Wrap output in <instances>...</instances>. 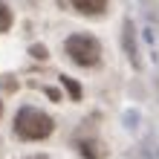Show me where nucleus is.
I'll return each mask as SVG.
<instances>
[{
	"mask_svg": "<svg viewBox=\"0 0 159 159\" xmlns=\"http://www.w3.org/2000/svg\"><path fill=\"white\" fill-rule=\"evenodd\" d=\"M64 52L70 55L78 67H93L101 58V43L93 38V35H70L67 43H64Z\"/></svg>",
	"mask_w": 159,
	"mask_h": 159,
	"instance_id": "nucleus-2",
	"label": "nucleus"
},
{
	"mask_svg": "<svg viewBox=\"0 0 159 159\" xmlns=\"http://www.w3.org/2000/svg\"><path fill=\"white\" fill-rule=\"evenodd\" d=\"M9 23H12V15H9V9L0 3V32H3V29H9Z\"/></svg>",
	"mask_w": 159,
	"mask_h": 159,
	"instance_id": "nucleus-6",
	"label": "nucleus"
},
{
	"mask_svg": "<svg viewBox=\"0 0 159 159\" xmlns=\"http://www.w3.org/2000/svg\"><path fill=\"white\" fill-rule=\"evenodd\" d=\"M125 49L127 55L133 58V67H139V58H136V46H133V26H130V20L125 23Z\"/></svg>",
	"mask_w": 159,
	"mask_h": 159,
	"instance_id": "nucleus-4",
	"label": "nucleus"
},
{
	"mask_svg": "<svg viewBox=\"0 0 159 159\" xmlns=\"http://www.w3.org/2000/svg\"><path fill=\"white\" fill-rule=\"evenodd\" d=\"M52 127V119L38 107H20L15 116V133L20 139H46Z\"/></svg>",
	"mask_w": 159,
	"mask_h": 159,
	"instance_id": "nucleus-1",
	"label": "nucleus"
},
{
	"mask_svg": "<svg viewBox=\"0 0 159 159\" xmlns=\"http://www.w3.org/2000/svg\"><path fill=\"white\" fill-rule=\"evenodd\" d=\"M35 55H38V58H46V49H43V46H35V49H32Z\"/></svg>",
	"mask_w": 159,
	"mask_h": 159,
	"instance_id": "nucleus-7",
	"label": "nucleus"
},
{
	"mask_svg": "<svg viewBox=\"0 0 159 159\" xmlns=\"http://www.w3.org/2000/svg\"><path fill=\"white\" fill-rule=\"evenodd\" d=\"M61 84H64V87L70 90V96H72V98H81V87H78V84L72 81V78H67V75H61Z\"/></svg>",
	"mask_w": 159,
	"mask_h": 159,
	"instance_id": "nucleus-5",
	"label": "nucleus"
},
{
	"mask_svg": "<svg viewBox=\"0 0 159 159\" xmlns=\"http://www.w3.org/2000/svg\"><path fill=\"white\" fill-rule=\"evenodd\" d=\"M70 3L75 6L78 12H84V15H98V12H104L107 0H70Z\"/></svg>",
	"mask_w": 159,
	"mask_h": 159,
	"instance_id": "nucleus-3",
	"label": "nucleus"
},
{
	"mask_svg": "<svg viewBox=\"0 0 159 159\" xmlns=\"http://www.w3.org/2000/svg\"><path fill=\"white\" fill-rule=\"evenodd\" d=\"M29 159H46V156H29Z\"/></svg>",
	"mask_w": 159,
	"mask_h": 159,
	"instance_id": "nucleus-8",
	"label": "nucleus"
}]
</instances>
